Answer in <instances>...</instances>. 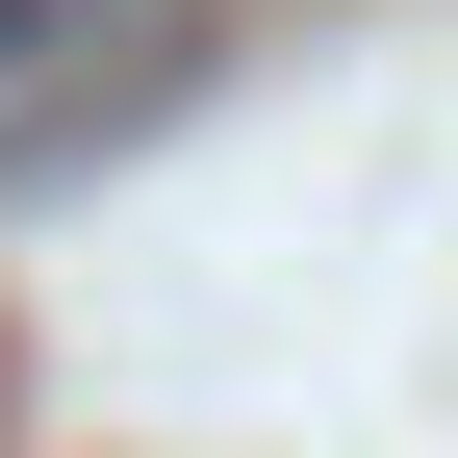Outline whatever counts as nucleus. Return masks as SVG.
I'll use <instances>...</instances> for the list:
<instances>
[{
  "mask_svg": "<svg viewBox=\"0 0 458 458\" xmlns=\"http://www.w3.org/2000/svg\"><path fill=\"white\" fill-rule=\"evenodd\" d=\"M204 26H229V0H0V204L102 179V153L204 77Z\"/></svg>",
  "mask_w": 458,
  "mask_h": 458,
  "instance_id": "obj_1",
  "label": "nucleus"
}]
</instances>
